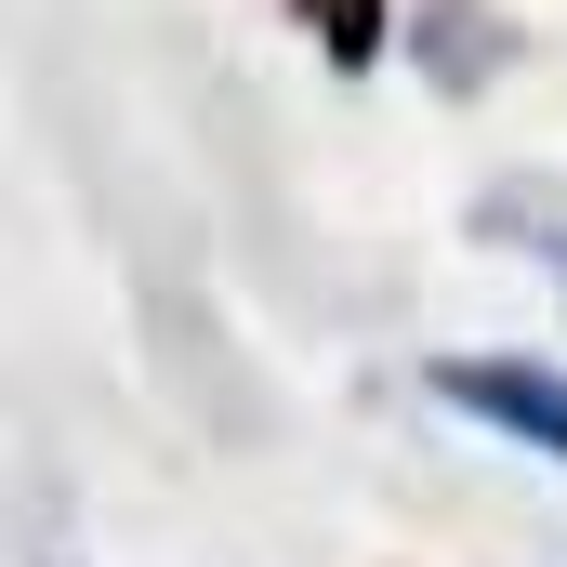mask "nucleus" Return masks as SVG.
<instances>
[{
  "mask_svg": "<svg viewBox=\"0 0 567 567\" xmlns=\"http://www.w3.org/2000/svg\"><path fill=\"white\" fill-rule=\"evenodd\" d=\"M462 410H488L502 435H528V449H555L567 462V370H502V357H462V370H435Z\"/></svg>",
  "mask_w": 567,
  "mask_h": 567,
  "instance_id": "nucleus-1",
  "label": "nucleus"
},
{
  "mask_svg": "<svg viewBox=\"0 0 567 567\" xmlns=\"http://www.w3.org/2000/svg\"><path fill=\"white\" fill-rule=\"evenodd\" d=\"M290 13L317 27L330 66H370V53H383V0H290Z\"/></svg>",
  "mask_w": 567,
  "mask_h": 567,
  "instance_id": "nucleus-2",
  "label": "nucleus"
}]
</instances>
